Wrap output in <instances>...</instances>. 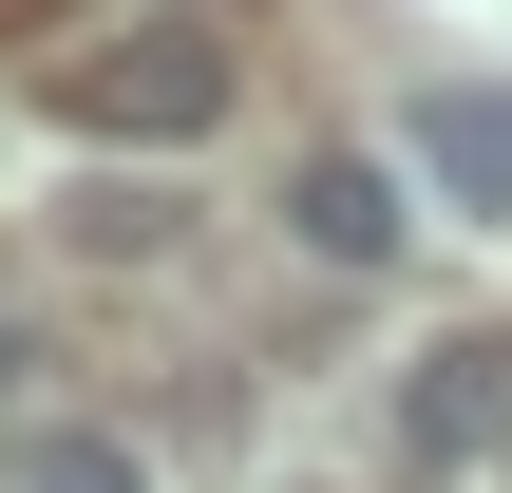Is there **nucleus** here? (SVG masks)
I'll use <instances>...</instances> for the list:
<instances>
[{
  "mask_svg": "<svg viewBox=\"0 0 512 493\" xmlns=\"http://www.w3.org/2000/svg\"><path fill=\"white\" fill-rule=\"evenodd\" d=\"M399 437L456 475V456H512V342L494 323H456V342H418V380H399Z\"/></svg>",
  "mask_w": 512,
  "mask_h": 493,
  "instance_id": "nucleus-2",
  "label": "nucleus"
},
{
  "mask_svg": "<svg viewBox=\"0 0 512 493\" xmlns=\"http://www.w3.org/2000/svg\"><path fill=\"white\" fill-rule=\"evenodd\" d=\"M285 228H304L323 266H399V228H418V209H399V171H380V152H304Z\"/></svg>",
  "mask_w": 512,
  "mask_h": 493,
  "instance_id": "nucleus-4",
  "label": "nucleus"
},
{
  "mask_svg": "<svg viewBox=\"0 0 512 493\" xmlns=\"http://www.w3.org/2000/svg\"><path fill=\"white\" fill-rule=\"evenodd\" d=\"M399 171H418V190H437L456 228H512V95H418Z\"/></svg>",
  "mask_w": 512,
  "mask_h": 493,
  "instance_id": "nucleus-3",
  "label": "nucleus"
},
{
  "mask_svg": "<svg viewBox=\"0 0 512 493\" xmlns=\"http://www.w3.org/2000/svg\"><path fill=\"white\" fill-rule=\"evenodd\" d=\"M38 95H57L76 133H133V152H190V133L228 114V57H209V19H76V38L38 57Z\"/></svg>",
  "mask_w": 512,
  "mask_h": 493,
  "instance_id": "nucleus-1",
  "label": "nucleus"
},
{
  "mask_svg": "<svg viewBox=\"0 0 512 493\" xmlns=\"http://www.w3.org/2000/svg\"><path fill=\"white\" fill-rule=\"evenodd\" d=\"M0 493H152V456H133L114 418H38V437L0 456Z\"/></svg>",
  "mask_w": 512,
  "mask_h": 493,
  "instance_id": "nucleus-6",
  "label": "nucleus"
},
{
  "mask_svg": "<svg viewBox=\"0 0 512 493\" xmlns=\"http://www.w3.org/2000/svg\"><path fill=\"white\" fill-rule=\"evenodd\" d=\"M57 247H76V266H171V247H190V190H171V171H76V190H57Z\"/></svg>",
  "mask_w": 512,
  "mask_h": 493,
  "instance_id": "nucleus-5",
  "label": "nucleus"
}]
</instances>
